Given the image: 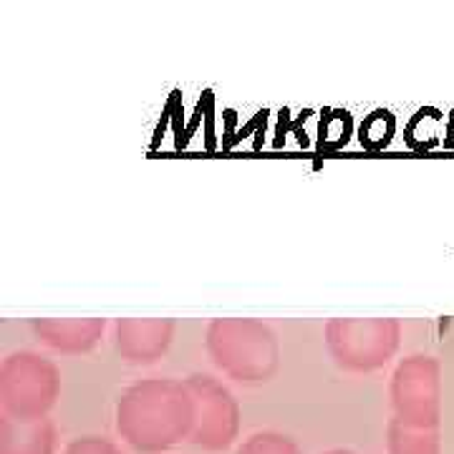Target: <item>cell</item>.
I'll return each instance as SVG.
<instances>
[{
  "label": "cell",
  "instance_id": "1",
  "mask_svg": "<svg viewBox=\"0 0 454 454\" xmlns=\"http://www.w3.org/2000/svg\"><path fill=\"white\" fill-rule=\"evenodd\" d=\"M195 396L179 379H142L116 402V432L131 450L162 454L192 437Z\"/></svg>",
  "mask_w": 454,
  "mask_h": 454
},
{
  "label": "cell",
  "instance_id": "2",
  "mask_svg": "<svg viewBox=\"0 0 454 454\" xmlns=\"http://www.w3.org/2000/svg\"><path fill=\"white\" fill-rule=\"evenodd\" d=\"M212 364L238 384H265L280 366L276 331L258 318H215L205 331Z\"/></svg>",
  "mask_w": 454,
  "mask_h": 454
},
{
  "label": "cell",
  "instance_id": "3",
  "mask_svg": "<svg viewBox=\"0 0 454 454\" xmlns=\"http://www.w3.org/2000/svg\"><path fill=\"white\" fill-rule=\"evenodd\" d=\"M61 394V373L51 358L16 351L0 364V406L16 422L46 419Z\"/></svg>",
  "mask_w": 454,
  "mask_h": 454
},
{
  "label": "cell",
  "instance_id": "4",
  "mask_svg": "<svg viewBox=\"0 0 454 454\" xmlns=\"http://www.w3.org/2000/svg\"><path fill=\"white\" fill-rule=\"evenodd\" d=\"M402 340L396 318H331L325 346L343 372L369 373L389 364Z\"/></svg>",
  "mask_w": 454,
  "mask_h": 454
},
{
  "label": "cell",
  "instance_id": "5",
  "mask_svg": "<svg viewBox=\"0 0 454 454\" xmlns=\"http://www.w3.org/2000/svg\"><path fill=\"white\" fill-rule=\"evenodd\" d=\"M184 381L195 396V429L190 442L205 452H223L240 432L238 399L210 373H192Z\"/></svg>",
  "mask_w": 454,
  "mask_h": 454
},
{
  "label": "cell",
  "instance_id": "6",
  "mask_svg": "<svg viewBox=\"0 0 454 454\" xmlns=\"http://www.w3.org/2000/svg\"><path fill=\"white\" fill-rule=\"evenodd\" d=\"M391 406L394 419L434 429L439 414V366L429 356L404 358L391 376Z\"/></svg>",
  "mask_w": 454,
  "mask_h": 454
},
{
  "label": "cell",
  "instance_id": "7",
  "mask_svg": "<svg viewBox=\"0 0 454 454\" xmlns=\"http://www.w3.org/2000/svg\"><path fill=\"white\" fill-rule=\"evenodd\" d=\"M175 331V318H116L114 346L131 366H149L169 351Z\"/></svg>",
  "mask_w": 454,
  "mask_h": 454
},
{
  "label": "cell",
  "instance_id": "8",
  "mask_svg": "<svg viewBox=\"0 0 454 454\" xmlns=\"http://www.w3.org/2000/svg\"><path fill=\"white\" fill-rule=\"evenodd\" d=\"M31 331L51 351L64 356H82L97 346L106 321L104 318H33Z\"/></svg>",
  "mask_w": 454,
  "mask_h": 454
},
{
  "label": "cell",
  "instance_id": "9",
  "mask_svg": "<svg viewBox=\"0 0 454 454\" xmlns=\"http://www.w3.org/2000/svg\"><path fill=\"white\" fill-rule=\"evenodd\" d=\"M56 452V424L46 419L16 422L0 417V454H53Z\"/></svg>",
  "mask_w": 454,
  "mask_h": 454
},
{
  "label": "cell",
  "instance_id": "10",
  "mask_svg": "<svg viewBox=\"0 0 454 454\" xmlns=\"http://www.w3.org/2000/svg\"><path fill=\"white\" fill-rule=\"evenodd\" d=\"M389 454H437V437L432 429L409 427L399 419H391Z\"/></svg>",
  "mask_w": 454,
  "mask_h": 454
},
{
  "label": "cell",
  "instance_id": "11",
  "mask_svg": "<svg viewBox=\"0 0 454 454\" xmlns=\"http://www.w3.org/2000/svg\"><path fill=\"white\" fill-rule=\"evenodd\" d=\"M235 454H301L298 444L280 432H258L245 439Z\"/></svg>",
  "mask_w": 454,
  "mask_h": 454
},
{
  "label": "cell",
  "instance_id": "12",
  "mask_svg": "<svg viewBox=\"0 0 454 454\" xmlns=\"http://www.w3.org/2000/svg\"><path fill=\"white\" fill-rule=\"evenodd\" d=\"M64 454H124L114 442L104 437H82L74 439Z\"/></svg>",
  "mask_w": 454,
  "mask_h": 454
},
{
  "label": "cell",
  "instance_id": "13",
  "mask_svg": "<svg viewBox=\"0 0 454 454\" xmlns=\"http://www.w3.org/2000/svg\"><path fill=\"white\" fill-rule=\"evenodd\" d=\"M325 454H354L351 450H331V452H325Z\"/></svg>",
  "mask_w": 454,
  "mask_h": 454
}]
</instances>
